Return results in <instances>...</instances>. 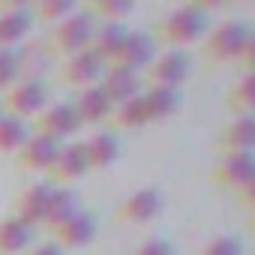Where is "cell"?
<instances>
[{
    "label": "cell",
    "mask_w": 255,
    "mask_h": 255,
    "mask_svg": "<svg viewBox=\"0 0 255 255\" xmlns=\"http://www.w3.org/2000/svg\"><path fill=\"white\" fill-rule=\"evenodd\" d=\"M222 150L225 153H246L255 147V120L252 114H237L222 129Z\"/></svg>",
    "instance_id": "cell-17"
},
{
    "label": "cell",
    "mask_w": 255,
    "mask_h": 255,
    "mask_svg": "<svg viewBox=\"0 0 255 255\" xmlns=\"http://www.w3.org/2000/svg\"><path fill=\"white\" fill-rule=\"evenodd\" d=\"M162 210V195L159 189L153 186H141L135 189L132 195H126L117 207V222H126V225H144L150 222L153 216H159Z\"/></svg>",
    "instance_id": "cell-6"
},
{
    "label": "cell",
    "mask_w": 255,
    "mask_h": 255,
    "mask_svg": "<svg viewBox=\"0 0 255 255\" xmlns=\"http://www.w3.org/2000/svg\"><path fill=\"white\" fill-rule=\"evenodd\" d=\"M132 3L129 0H96V3H90L87 6V12L99 21L102 18V24H123L126 18L132 15Z\"/></svg>",
    "instance_id": "cell-26"
},
{
    "label": "cell",
    "mask_w": 255,
    "mask_h": 255,
    "mask_svg": "<svg viewBox=\"0 0 255 255\" xmlns=\"http://www.w3.org/2000/svg\"><path fill=\"white\" fill-rule=\"evenodd\" d=\"M60 147H63L60 141H54V138H48V135H42V132H33V135H27V141L18 147V162H21V168H27V171H48Z\"/></svg>",
    "instance_id": "cell-13"
},
{
    "label": "cell",
    "mask_w": 255,
    "mask_h": 255,
    "mask_svg": "<svg viewBox=\"0 0 255 255\" xmlns=\"http://www.w3.org/2000/svg\"><path fill=\"white\" fill-rule=\"evenodd\" d=\"M141 99H144V108H147L150 123L153 120H165V117H171L180 108V93L174 87H147L141 93Z\"/></svg>",
    "instance_id": "cell-22"
},
{
    "label": "cell",
    "mask_w": 255,
    "mask_h": 255,
    "mask_svg": "<svg viewBox=\"0 0 255 255\" xmlns=\"http://www.w3.org/2000/svg\"><path fill=\"white\" fill-rule=\"evenodd\" d=\"M27 141V126L18 117L3 114L0 117V153H18V147Z\"/></svg>",
    "instance_id": "cell-27"
},
{
    "label": "cell",
    "mask_w": 255,
    "mask_h": 255,
    "mask_svg": "<svg viewBox=\"0 0 255 255\" xmlns=\"http://www.w3.org/2000/svg\"><path fill=\"white\" fill-rule=\"evenodd\" d=\"M99 87H102V93L111 99V105H120V102H126V99L138 96L141 81H138V75H135L132 69H126V66H120V63H108L105 72H102V78H99Z\"/></svg>",
    "instance_id": "cell-11"
},
{
    "label": "cell",
    "mask_w": 255,
    "mask_h": 255,
    "mask_svg": "<svg viewBox=\"0 0 255 255\" xmlns=\"http://www.w3.org/2000/svg\"><path fill=\"white\" fill-rule=\"evenodd\" d=\"M189 75V54L186 51H165L159 60L150 63V87H180Z\"/></svg>",
    "instance_id": "cell-10"
},
{
    "label": "cell",
    "mask_w": 255,
    "mask_h": 255,
    "mask_svg": "<svg viewBox=\"0 0 255 255\" xmlns=\"http://www.w3.org/2000/svg\"><path fill=\"white\" fill-rule=\"evenodd\" d=\"M75 12V3L72 0H42V3H36V15L45 18V21H63L66 15Z\"/></svg>",
    "instance_id": "cell-30"
},
{
    "label": "cell",
    "mask_w": 255,
    "mask_h": 255,
    "mask_svg": "<svg viewBox=\"0 0 255 255\" xmlns=\"http://www.w3.org/2000/svg\"><path fill=\"white\" fill-rule=\"evenodd\" d=\"M36 117H39V120H36V132H42V135H48V138H54V141H63V138L75 135L78 126H81V120H78L72 102H57V105H51V108H42Z\"/></svg>",
    "instance_id": "cell-8"
},
{
    "label": "cell",
    "mask_w": 255,
    "mask_h": 255,
    "mask_svg": "<svg viewBox=\"0 0 255 255\" xmlns=\"http://www.w3.org/2000/svg\"><path fill=\"white\" fill-rule=\"evenodd\" d=\"M129 33L126 24H96L93 30V39H90V51H96L105 63H114L117 54H120V45Z\"/></svg>",
    "instance_id": "cell-19"
},
{
    "label": "cell",
    "mask_w": 255,
    "mask_h": 255,
    "mask_svg": "<svg viewBox=\"0 0 255 255\" xmlns=\"http://www.w3.org/2000/svg\"><path fill=\"white\" fill-rule=\"evenodd\" d=\"M51 189H54L51 183H30V186H24V189L18 192V198H15V216H18L21 222H27L30 228L42 225V219H45V204H48Z\"/></svg>",
    "instance_id": "cell-15"
},
{
    "label": "cell",
    "mask_w": 255,
    "mask_h": 255,
    "mask_svg": "<svg viewBox=\"0 0 255 255\" xmlns=\"http://www.w3.org/2000/svg\"><path fill=\"white\" fill-rule=\"evenodd\" d=\"M81 144H84V153H87V165L90 168H108L120 156V141H117L114 132H96V135H90Z\"/></svg>",
    "instance_id": "cell-20"
},
{
    "label": "cell",
    "mask_w": 255,
    "mask_h": 255,
    "mask_svg": "<svg viewBox=\"0 0 255 255\" xmlns=\"http://www.w3.org/2000/svg\"><path fill=\"white\" fill-rule=\"evenodd\" d=\"M147 123H150V117H147L141 93L132 96V99H126V102H120V105H114V111H111V126L114 129H141V126H147Z\"/></svg>",
    "instance_id": "cell-24"
},
{
    "label": "cell",
    "mask_w": 255,
    "mask_h": 255,
    "mask_svg": "<svg viewBox=\"0 0 255 255\" xmlns=\"http://www.w3.org/2000/svg\"><path fill=\"white\" fill-rule=\"evenodd\" d=\"M153 54H156L153 36L144 33V30H129V33H126V39H123V45H120V54H117L114 63L138 72V69H144V66L153 63Z\"/></svg>",
    "instance_id": "cell-12"
},
{
    "label": "cell",
    "mask_w": 255,
    "mask_h": 255,
    "mask_svg": "<svg viewBox=\"0 0 255 255\" xmlns=\"http://www.w3.org/2000/svg\"><path fill=\"white\" fill-rule=\"evenodd\" d=\"M105 60L96 54V51H90V48H84V51H78V54H72V57H66V63H63V69H60V78L66 81V84H72V87H90V84H99V78H102V72H105Z\"/></svg>",
    "instance_id": "cell-7"
},
{
    "label": "cell",
    "mask_w": 255,
    "mask_h": 255,
    "mask_svg": "<svg viewBox=\"0 0 255 255\" xmlns=\"http://www.w3.org/2000/svg\"><path fill=\"white\" fill-rule=\"evenodd\" d=\"M0 117H3V111H0Z\"/></svg>",
    "instance_id": "cell-33"
},
{
    "label": "cell",
    "mask_w": 255,
    "mask_h": 255,
    "mask_svg": "<svg viewBox=\"0 0 255 255\" xmlns=\"http://www.w3.org/2000/svg\"><path fill=\"white\" fill-rule=\"evenodd\" d=\"M204 57L213 63L243 60V66L249 72L252 57H255V33L249 30L246 21H222L210 30V36L204 42Z\"/></svg>",
    "instance_id": "cell-1"
},
{
    "label": "cell",
    "mask_w": 255,
    "mask_h": 255,
    "mask_svg": "<svg viewBox=\"0 0 255 255\" xmlns=\"http://www.w3.org/2000/svg\"><path fill=\"white\" fill-rule=\"evenodd\" d=\"M135 255H177V252H174V246L168 240H147Z\"/></svg>",
    "instance_id": "cell-31"
},
{
    "label": "cell",
    "mask_w": 255,
    "mask_h": 255,
    "mask_svg": "<svg viewBox=\"0 0 255 255\" xmlns=\"http://www.w3.org/2000/svg\"><path fill=\"white\" fill-rule=\"evenodd\" d=\"M33 18L27 9L21 6H6L3 12H0V48H9V45H18L27 30H30Z\"/></svg>",
    "instance_id": "cell-21"
},
{
    "label": "cell",
    "mask_w": 255,
    "mask_h": 255,
    "mask_svg": "<svg viewBox=\"0 0 255 255\" xmlns=\"http://www.w3.org/2000/svg\"><path fill=\"white\" fill-rule=\"evenodd\" d=\"M213 180L222 189H231L237 195H246L252 201V186H255V153H222V159L213 168Z\"/></svg>",
    "instance_id": "cell-3"
},
{
    "label": "cell",
    "mask_w": 255,
    "mask_h": 255,
    "mask_svg": "<svg viewBox=\"0 0 255 255\" xmlns=\"http://www.w3.org/2000/svg\"><path fill=\"white\" fill-rule=\"evenodd\" d=\"M72 108H75V114H78V120H81V123H102V120H108V117H111V111H114L111 99L102 93V87H99V84L81 87V90H78V96H75V102H72Z\"/></svg>",
    "instance_id": "cell-16"
},
{
    "label": "cell",
    "mask_w": 255,
    "mask_h": 255,
    "mask_svg": "<svg viewBox=\"0 0 255 255\" xmlns=\"http://www.w3.org/2000/svg\"><path fill=\"white\" fill-rule=\"evenodd\" d=\"M207 9L201 3H186L156 24V39L165 45H192L207 33Z\"/></svg>",
    "instance_id": "cell-2"
},
{
    "label": "cell",
    "mask_w": 255,
    "mask_h": 255,
    "mask_svg": "<svg viewBox=\"0 0 255 255\" xmlns=\"http://www.w3.org/2000/svg\"><path fill=\"white\" fill-rule=\"evenodd\" d=\"M48 102V87L39 78H21L6 90V111L9 117H36Z\"/></svg>",
    "instance_id": "cell-5"
},
{
    "label": "cell",
    "mask_w": 255,
    "mask_h": 255,
    "mask_svg": "<svg viewBox=\"0 0 255 255\" xmlns=\"http://www.w3.org/2000/svg\"><path fill=\"white\" fill-rule=\"evenodd\" d=\"M93 30H96V18H93L87 9L72 12V15H66L63 21H57V24H54V30H51V45H54V51H57V54L72 57V54H78V51L90 48Z\"/></svg>",
    "instance_id": "cell-4"
},
{
    "label": "cell",
    "mask_w": 255,
    "mask_h": 255,
    "mask_svg": "<svg viewBox=\"0 0 255 255\" xmlns=\"http://www.w3.org/2000/svg\"><path fill=\"white\" fill-rule=\"evenodd\" d=\"M21 78V60L15 48H0V90H9Z\"/></svg>",
    "instance_id": "cell-28"
},
{
    "label": "cell",
    "mask_w": 255,
    "mask_h": 255,
    "mask_svg": "<svg viewBox=\"0 0 255 255\" xmlns=\"http://www.w3.org/2000/svg\"><path fill=\"white\" fill-rule=\"evenodd\" d=\"M27 255H63V249H60L57 243H39V246H33Z\"/></svg>",
    "instance_id": "cell-32"
},
{
    "label": "cell",
    "mask_w": 255,
    "mask_h": 255,
    "mask_svg": "<svg viewBox=\"0 0 255 255\" xmlns=\"http://www.w3.org/2000/svg\"><path fill=\"white\" fill-rule=\"evenodd\" d=\"M33 240V228L27 222H21L18 216H9L0 222V255H15L21 249H27Z\"/></svg>",
    "instance_id": "cell-23"
},
{
    "label": "cell",
    "mask_w": 255,
    "mask_h": 255,
    "mask_svg": "<svg viewBox=\"0 0 255 255\" xmlns=\"http://www.w3.org/2000/svg\"><path fill=\"white\" fill-rule=\"evenodd\" d=\"M225 105H228L234 114H252V108H255V78H252V72H243V75L231 84Z\"/></svg>",
    "instance_id": "cell-25"
},
{
    "label": "cell",
    "mask_w": 255,
    "mask_h": 255,
    "mask_svg": "<svg viewBox=\"0 0 255 255\" xmlns=\"http://www.w3.org/2000/svg\"><path fill=\"white\" fill-rule=\"evenodd\" d=\"M87 171H90V165H87V153H84V144L81 141L60 147L57 156H54V162H51V168H48V174H51V180L57 186H69V183L81 180Z\"/></svg>",
    "instance_id": "cell-9"
},
{
    "label": "cell",
    "mask_w": 255,
    "mask_h": 255,
    "mask_svg": "<svg viewBox=\"0 0 255 255\" xmlns=\"http://www.w3.org/2000/svg\"><path fill=\"white\" fill-rule=\"evenodd\" d=\"M198 255H246V249H243V240L231 234H216L198 249Z\"/></svg>",
    "instance_id": "cell-29"
},
{
    "label": "cell",
    "mask_w": 255,
    "mask_h": 255,
    "mask_svg": "<svg viewBox=\"0 0 255 255\" xmlns=\"http://www.w3.org/2000/svg\"><path fill=\"white\" fill-rule=\"evenodd\" d=\"M96 237V216L90 210H78L75 216H69L63 225L54 228V243L60 249H78L87 246Z\"/></svg>",
    "instance_id": "cell-14"
},
{
    "label": "cell",
    "mask_w": 255,
    "mask_h": 255,
    "mask_svg": "<svg viewBox=\"0 0 255 255\" xmlns=\"http://www.w3.org/2000/svg\"><path fill=\"white\" fill-rule=\"evenodd\" d=\"M81 207H78V198H75V192L69 189V186H54L51 189V195H48V204H45V219H42V225H48L51 231L57 228V225H63L69 216H75Z\"/></svg>",
    "instance_id": "cell-18"
}]
</instances>
